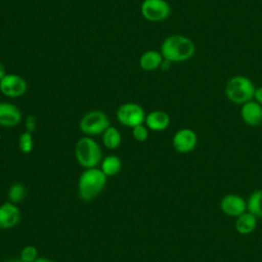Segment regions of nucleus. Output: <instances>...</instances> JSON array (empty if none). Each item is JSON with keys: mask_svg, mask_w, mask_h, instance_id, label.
<instances>
[{"mask_svg": "<svg viewBox=\"0 0 262 262\" xmlns=\"http://www.w3.org/2000/svg\"><path fill=\"white\" fill-rule=\"evenodd\" d=\"M160 52L169 62H183L190 59L195 52L193 41L180 34L170 35L161 44Z\"/></svg>", "mask_w": 262, "mask_h": 262, "instance_id": "1", "label": "nucleus"}, {"mask_svg": "<svg viewBox=\"0 0 262 262\" xmlns=\"http://www.w3.org/2000/svg\"><path fill=\"white\" fill-rule=\"evenodd\" d=\"M107 176L100 168L85 169L78 180V193L82 201L90 202L105 187Z\"/></svg>", "mask_w": 262, "mask_h": 262, "instance_id": "2", "label": "nucleus"}, {"mask_svg": "<svg viewBox=\"0 0 262 262\" xmlns=\"http://www.w3.org/2000/svg\"><path fill=\"white\" fill-rule=\"evenodd\" d=\"M255 89L256 87L251 79L244 75H236L227 80L224 92L230 102L242 105L254 98Z\"/></svg>", "mask_w": 262, "mask_h": 262, "instance_id": "3", "label": "nucleus"}, {"mask_svg": "<svg viewBox=\"0 0 262 262\" xmlns=\"http://www.w3.org/2000/svg\"><path fill=\"white\" fill-rule=\"evenodd\" d=\"M75 158L85 169L97 167L102 158L101 147L91 136L81 137L75 145Z\"/></svg>", "mask_w": 262, "mask_h": 262, "instance_id": "4", "label": "nucleus"}, {"mask_svg": "<svg viewBox=\"0 0 262 262\" xmlns=\"http://www.w3.org/2000/svg\"><path fill=\"white\" fill-rule=\"evenodd\" d=\"M110 120L105 113L94 110L86 113L79 122L80 131L86 136H96L102 134L110 126Z\"/></svg>", "mask_w": 262, "mask_h": 262, "instance_id": "5", "label": "nucleus"}, {"mask_svg": "<svg viewBox=\"0 0 262 262\" xmlns=\"http://www.w3.org/2000/svg\"><path fill=\"white\" fill-rule=\"evenodd\" d=\"M145 112L143 107L135 102H126L121 104L117 112L116 118L118 122L126 127L133 128L143 124L145 121Z\"/></svg>", "mask_w": 262, "mask_h": 262, "instance_id": "6", "label": "nucleus"}, {"mask_svg": "<svg viewBox=\"0 0 262 262\" xmlns=\"http://www.w3.org/2000/svg\"><path fill=\"white\" fill-rule=\"evenodd\" d=\"M140 12L146 20L157 23L168 18L171 13V7L166 0H143Z\"/></svg>", "mask_w": 262, "mask_h": 262, "instance_id": "7", "label": "nucleus"}, {"mask_svg": "<svg viewBox=\"0 0 262 262\" xmlns=\"http://www.w3.org/2000/svg\"><path fill=\"white\" fill-rule=\"evenodd\" d=\"M26 80L16 74H6L0 80V91L7 97L16 98L23 96L27 92Z\"/></svg>", "mask_w": 262, "mask_h": 262, "instance_id": "8", "label": "nucleus"}, {"mask_svg": "<svg viewBox=\"0 0 262 262\" xmlns=\"http://www.w3.org/2000/svg\"><path fill=\"white\" fill-rule=\"evenodd\" d=\"M198 144V135L190 128H181L177 130L172 137V146L179 154H188L192 151Z\"/></svg>", "mask_w": 262, "mask_h": 262, "instance_id": "9", "label": "nucleus"}, {"mask_svg": "<svg viewBox=\"0 0 262 262\" xmlns=\"http://www.w3.org/2000/svg\"><path fill=\"white\" fill-rule=\"evenodd\" d=\"M220 210L224 215L236 218L247 211V200L236 193L225 194L220 200Z\"/></svg>", "mask_w": 262, "mask_h": 262, "instance_id": "10", "label": "nucleus"}, {"mask_svg": "<svg viewBox=\"0 0 262 262\" xmlns=\"http://www.w3.org/2000/svg\"><path fill=\"white\" fill-rule=\"evenodd\" d=\"M20 221V210L17 205L5 202L0 205V229L13 228Z\"/></svg>", "mask_w": 262, "mask_h": 262, "instance_id": "11", "label": "nucleus"}, {"mask_svg": "<svg viewBox=\"0 0 262 262\" xmlns=\"http://www.w3.org/2000/svg\"><path fill=\"white\" fill-rule=\"evenodd\" d=\"M241 118L243 122L251 127L262 124V105L254 99L241 105Z\"/></svg>", "mask_w": 262, "mask_h": 262, "instance_id": "12", "label": "nucleus"}, {"mask_svg": "<svg viewBox=\"0 0 262 262\" xmlns=\"http://www.w3.org/2000/svg\"><path fill=\"white\" fill-rule=\"evenodd\" d=\"M21 121L20 110L10 102H0V126L11 128Z\"/></svg>", "mask_w": 262, "mask_h": 262, "instance_id": "13", "label": "nucleus"}, {"mask_svg": "<svg viewBox=\"0 0 262 262\" xmlns=\"http://www.w3.org/2000/svg\"><path fill=\"white\" fill-rule=\"evenodd\" d=\"M144 124L148 128V130H151L154 132H162L169 127L170 117L164 111H151L145 116Z\"/></svg>", "mask_w": 262, "mask_h": 262, "instance_id": "14", "label": "nucleus"}, {"mask_svg": "<svg viewBox=\"0 0 262 262\" xmlns=\"http://www.w3.org/2000/svg\"><path fill=\"white\" fill-rule=\"evenodd\" d=\"M257 221L258 218L247 210L235 218L234 228L238 234L249 235L255 231L257 227Z\"/></svg>", "mask_w": 262, "mask_h": 262, "instance_id": "15", "label": "nucleus"}, {"mask_svg": "<svg viewBox=\"0 0 262 262\" xmlns=\"http://www.w3.org/2000/svg\"><path fill=\"white\" fill-rule=\"evenodd\" d=\"M164 57L160 51L147 50L143 52L139 57V67L147 72L155 71L161 68Z\"/></svg>", "mask_w": 262, "mask_h": 262, "instance_id": "16", "label": "nucleus"}, {"mask_svg": "<svg viewBox=\"0 0 262 262\" xmlns=\"http://www.w3.org/2000/svg\"><path fill=\"white\" fill-rule=\"evenodd\" d=\"M122 136L120 131L114 127L108 126L102 133V143L107 149H116L121 145Z\"/></svg>", "mask_w": 262, "mask_h": 262, "instance_id": "17", "label": "nucleus"}, {"mask_svg": "<svg viewBox=\"0 0 262 262\" xmlns=\"http://www.w3.org/2000/svg\"><path fill=\"white\" fill-rule=\"evenodd\" d=\"M121 168V159L116 155H108L100 162V169L107 177L118 174Z\"/></svg>", "mask_w": 262, "mask_h": 262, "instance_id": "18", "label": "nucleus"}, {"mask_svg": "<svg viewBox=\"0 0 262 262\" xmlns=\"http://www.w3.org/2000/svg\"><path fill=\"white\" fill-rule=\"evenodd\" d=\"M247 210L262 219V188L254 190L247 199Z\"/></svg>", "mask_w": 262, "mask_h": 262, "instance_id": "19", "label": "nucleus"}, {"mask_svg": "<svg viewBox=\"0 0 262 262\" xmlns=\"http://www.w3.org/2000/svg\"><path fill=\"white\" fill-rule=\"evenodd\" d=\"M27 189L23 183L15 182L11 184L7 190V200L15 205L21 203L26 198Z\"/></svg>", "mask_w": 262, "mask_h": 262, "instance_id": "20", "label": "nucleus"}, {"mask_svg": "<svg viewBox=\"0 0 262 262\" xmlns=\"http://www.w3.org/2000/svg\"><path fill=\"white\" fill-rule=\"evenodd\" d=\"M34 147L32 133L25 131L18 137V148L23 154H30Z\"/></svg>", "mask_w": 262, "mask_h": 262, "instance_id": "21", "label": "nucleus"}, {"mask_svg": "<svg viewBox=\"0 0 262 262\" xmlns=\"http://www.w3.org/2000/svg\"><path fill=\"white\" fill-rule=\"evenodd\" d=\"M38 257V250L35 246L32 245L24 247L19 255V259L23 260L24 262H34Z\"/></svg>", "mask_w": 262, "mask_h": 262, "instance_id": "22", "label": "nucleus"}, {"mask_svg": "<svg viewBox=\"0 0 262 262\" xmlns=\"http://www.w3.org/2000/svg\"><path fill=\"white\" fill-rule=\"evenodd\" d=\"M132 136L138 142H143L148 138V128L143 125H137L132 128Z\"/></svg>", "mask_w": 262, "mask_h": 262, "instance_id": "23", "label": "nucleus"}, {"mask_svg": "<svg viewBox=\"0 0 262 262\" xmlns=\"http://www.w3.org/2000/svg\"><path fill=\"white\" fill-rule=\"evenodd\" d=\"M37 128V119L35 116L33 115H29L26 117L25 120V129L26 131L33 133Z\"/></svg>", "mask_w": 262, "mask_h": 262, "instance_id": "24", "label": "nucleus"}, {"mask_svg": "<svg viewBox=\"0 0 262 262\" xmlns=\"http://www.w3.org/2000/svg\"><path fill=\"white\" fill-rule=\"evenodd\" d=\"M255 101H257L259 104L262 105V86L257 87L255 89V93H254V98Z\"/></svg>", "mask_w": 262, "mask_h": 262, "instance_id": "25", "label": "nucleus"}, {"mask_svg": "<svg viewBox=\"0 0 262 262\" xmlns=\"http://www.w3.org/2000/svg\"><path fill=\"white\" fill-rule=\"evenodd\" d=\"M34 262H54V261L47 257H38Z\"/></svg>", "mask_w": 262, "mask_h": 262, "instance_id": "26", "label": "nucleus"}, {"mask_svg": "<svg viewBox=\"0 0 262 262\" xmlns=\"http://www.w3.org/2000/svg\"><path fill=\"white\" fill-rule=\"evenodd\" d=\"M6 75V71H5V67L4 64L0 61V80Z\"/></svg>", "mask_w": 262, "mask_h": 262, "instance_id": "27", "label": "nucleus"}, {"mask_svg": "<svg viewBox=\"0 0 262 262\" xmlns=\"http://www.w3.org/2000/svg\"><path fill=\"white\" fill-rule=\"evenodd\" d=\"M7 262H24V261L20 260V259H10Z\"/></svg>", "mask_w": 262, "mask_h": 262, "instance_id": "28", "label": "nucleus"}, {"mask_svg": "<svg viewBox=\"0 0 262 262\" xmlns=\"http://www.w3.org/2000/svg\"><path fill=\"white\" fill-rule=\"evenodd\" d=\"M0 139H1V133H0Z\"/></svg>", "mask_w": 262, "mask_h": 262, "instance_id": "29", "label": "nucleus"}]
</instances>
